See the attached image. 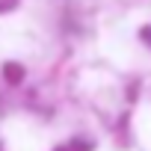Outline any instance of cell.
I'll return each mask as SVG.
<instances>
[{
  "label": "cell",
  "mask_w": 151,
  "mask_h": 151,
  "mask_svg": "<svg viewBox=\"0 0 151 151\" xmlns=\"http://www.w3.org/2000/svg\"><path fill=\"white\" fill-rule=\"evenodd\" d=\"M3 77H6L9 83H21V80H24V68H21L18 62H6V65H3Z\"/></svg>",
  "instance_id": "1"
},
{
  "label": "cell",
  "mask_w": 151,
  "mask_h": 151,
  "mask_svg": "<svg viewBox=\"0 0 151 151\" xmlns=\"http://www.w3.org/2000/svg\"><path fill=\"white\" fill-rule=\"evenodd\" d=\"M56 151H71V148H68V145H65V148H56Z\"/></svg>",
  "instance_id": "3"
},
{
  "label": "cell",
  "mask_w": 151,
  "mask_h": 151,
  "mask_svg": "<svg viewBox=\"0 0 151 151\" xmlns=\"http://www.w3.org/2000/svg\"><path fill=\"white\" fill-rule=\"evenodd\" d=\"M142 39H148V42H151V27H145V30H142Z\"/></svg>",
  "instance_id": "2"
}]
</instances>
